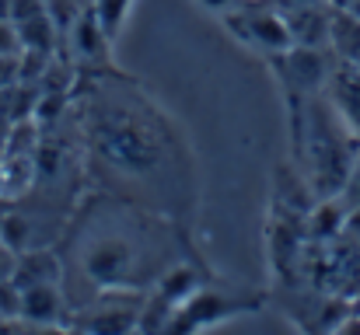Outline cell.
Segmentation results:
<instances>
[{"instance_id":"cell-4","label":"cell","mask_w":360,"mask_h":335,"mask_svg":"<svg viewBox=\"0 0 360 335\" xmlns=\"http://www.w3.org/2000/svg\"><path fill=\"white\" fill-rule=\"evenodd\" d=\"M224 25L231 28V35L241 39L245 46L252 49H262L269 56L276 53H287L294 46V35L287 28V18L283 11H269V7H235L224 14Z\"/></svg>"},{"instance_id":"cell-2","label":"cell","mask_w":360,"mask_h":335,"mask_svg":"<svg viewBox=\"0 0 360 335\" xmlns=\"http://www.w3.org/2000/svg\"><path fill=\"white\" fill-rule=\"evenodd\" d=\"M136 221V214H133ZM133 221L109 214H95L91 223L84 227V237L77 241L74 265L84 280H91L95 290H140L143 283L158 280L172 262L168 248L158 244V234L140 244V237L129 230Z\"/></svg>"},{"instance_id":"cell-5","label":"cell","mask_w":360,"mask_h":335,"mask_svg":"<svg viewBox=\"0 0 360 335\" xmlns=\"http://www.w3.org/2000/svg\"><path fill=\"white\" fill-rule=\"evenodd\" d=\"M273 60L283 63V77L294 91H315L326 84L329 77V67H326V56L315 49V46H290L287 53H276Z\"/></svg>"},{"instance_id":"cell-14","label":"cell","mask_w":360,"mask_h":335,"mask_svg":"<svg viewBox=\"0 0 360 335\" xmlns=\"http://www.w3.org/2000/svg\"><path fill=\"white\" fill-rule=\"evenodd\" d=\"M0 241H7L14 251L32 248V221L21 217V214H7V217L0 221Z\"/></svg>"},{"instance_id":"cell-6","label":"cell","mask_w":360,"mask_h":335,"mask_svg":"<svg viewBox=\"0 0 360 335\" xmlns=\"http://www.w3.org/2000/svg\"><path fill=\"white\" fill-rule=\"evenodd\" d=\"M287 28L294 35V46H315L322 49L333 39V18L322 4H301V7H287L283 11Z\"/></svg>"},{"instance_id":"cell-21","label":"cell","mask_w":360,"mask_h":335,"mask_svg":"<svg viewBox=\"0 0 360 335\" xmlns=\"http://www.w3.org/2000/svg\"><path fill=\"white\" fill-rule=\"evenodd\" d=\"M0 329H7V322H4V318H0Z\"/></svg>"},{"instance_id":"cell-12","label":"cell","mask_w":360,"mask_h":335,"mask_svg":"<svg viewBox=\"0 0 360 335\" xmlns=\"http://www.w3.org/2000/svg\"><path fill=\"white\" fill-rule=\"evenodd\" d=\"M84 332H140V311L133 308H102L77 322Z\"/></svg>"},{"instance_id":"cell-16","label":"cell","mask_w":360,"mask_h":335,"mask_svg":"<svg viewBox=\"0 0 360 335\" xmlns=\"http://www.w3.org/2000/svg\"><path fill=\"white\" fill-rule=\"evenodd\" d=\"M0 318H21V287L14 280H0Z\"/></svg>"},{"instance_id":"cell-9","label":"cell","mask_w":360,"mask_h":335,"mask_svg":"<svg viewBox=\"0 0 360 335\" xmlns=\"http://www.w3.org/2000/svg\"><path fill=\"white\" fill-rule=\"evenodd\" d=\"M63 290L60 283H39L21 290V318L28 325H60L63 322Z\"/></svg>"},{"instance_id":"cell-1","label":"cell","mask_w":360,"mask_h":335,"mask_svg":"<svg viewBox=\"0 0 360 335\" xmlns=\"http://www.w3.org/2000/svg\"><path fill=\"white\" fill-rule=\"evenodd\" d=\"M88 140L98 164L129 182L154 178L175 161V147L165 119L143 112L136 102L98 98L88 122Z\"/></svg>"},{"instance_id":"cell-13","label":"cell","mask_w":360,"mask_h":335,"mask_svg":"<svg viewBox=\"0 0 360 335\" xmlns=\"http://www.w3.org/2000/svg\"><path fill=\"white\" fill-rule=\"evenodd\" d=\"M133 4L136 0H91V11H95V18H98V25L105 28V35L116 42L122 32V25H126V18H129V11H133Z\"/></svg>"},{"instance_id":"cell-18","label":"cell","mask_w":360,"mask_h":335,"mask_svg":"<svg viewBox=\"0 0 360 335\" xmlns=\"http://www.w3.org/2000/svg\"><path fill=\"white\" fill-rule=\"evenodd\" d=\"M14 265H18V251L7 241H0V280H11L14 276Z\"/></svg>"},{"instance_id":"cell-11","label":"cell","mask_w":360,"mask_h":335,"mask_svg":"<svg viewBox=\"0 0 360 335\" xmlns=\"http://www.w3.org/2000/svg\"><path fill=\"white\" fill-rule=\"evenodd\" d=\"M18 39H21V49L25 53H46V56H53L56 39H60V21L53 18V11L35 14V18H28V21L18 25Z\"/></svg>"},{"instance_id":"cell-19","label":"cell","mask_w":360,"mask_h":335,"mask_svg":"<svg viewBox=\"0 0 360 335\" xmlns=\"http://www.w3.org/2000/svg\"><path fill=\"white\" fill-rule=\"evenodd\" d=\"M203 11H214V14H228V11H235L238 7V0H196Z\"/></svg>"},{"instance_id":"cell-8","label":"cell","mask_w":360,"mask_h":335,"mask_svg":"<svg viewBox=\"0 0 360 335\" xmlns=\"http://www.w3.org/2000/svg\"><path fill=\"white\" fill-rule=\"evenodd\" d=\"M11 280L21 290L39 287V283H60L63 280V258L49 248H25V251H18V265H14Z\"/></svg>"},{"instance_id":"cell-15","label":"cell","mask_w":360,"mask_h":335,"mask_svg":"<svg viewBox=\"0 0 360 335\" xmlns=\"http://www.w3.org/2000/svg\"><path fill=\"white\" fill-rule=\"evenodd\" d=\"M340 227H343V210H340L336 203H322V206L311 214V234H315V237H333Z\"/></svg>"},{"instance_id":"cell-17","label":"cell","mask_w":360,"mask_h":335,"mask_svg":"<svg viewBox=\"0 0 360 335\" xmlns=\"http://www.w3.org/2000/svg\"><path fill=\"white\" fill-rule=\"evenodd\" d=\"M18 53H21L18 25L11 18H0V56H18Z\"/></svg>"},{"instance_id":"cell-7","label":"cell","mask_w":360,"mask_h":335,"mask_svg":"<svg viewBox=\"0 0 360 335\" xmlns=\"http://www.w3.org/2000/svg\"><path fill=\"white\" fill-rule=\"evenodd\" d=\"M70 46H74V56L81 63H105L109 60L112 39L105 35V28L98 25L91 7L74 14V21H70Z\"/></svg>"},{"instance_id":"cell-20","label":"cell","mask_w":360,"mask_h":335,"mask_svg":"<svg viewBox=\"0 0 360 335\" xmlns=\"http://www.w3.org/2000/svg\"><path fill=\"white\" fill-rule=\"evenodd\" d=\"M301 4H322V0H280V11H287V7H301Z\"/></svg>"},{"instance_id":"cell-3","label":"cell","mask_w":360,"mask_h":335,"mask_svg":"<svg viewBox=\"0 0 360 335\" xmlns=\"http://www.w3.org/2000/svg\"><path fill=\"white\" fill-rule=\"evenodd\" d=\"M255 308H259V297H228V294H217V290L200 287L182 308L172 311L165 332H179V335L203 332V329H214V325L235 318L241 311H255Z\"/></svg>"},{"instance_id":"cell-10","label":"cell","mask_w":360,"mask_h":335,"mask_svg":"<svg viewBox=\"0 0 360 335\" xmlns=\"http://www.w3.org/2000/svg\"><path fill=\"white\" fill-rule=\"evenodd\" d=\"M333 88H336V109L343 115V122L360 133V67L357 63H343L333 74Z\"/></svg>"}]
</instances>
